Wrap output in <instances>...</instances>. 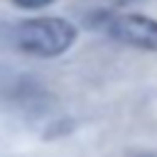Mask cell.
Returning <instances> with one entry per match:
<instances>
[{
  "instance_id": "6da1fadb",
  "label": "cell",
  "mask_w": 157,
  "mask_h": 157,
  "mask_svg": "<svg viewBox=\"0 0 157 157\" xmlns=\"http://www.w3.org/2000/svg\"><path fill=\"white\" fill-rule=\"evenodd\" d=\"M12 47L27 56L34 59H56L66 54L76 39H78V27L56 15H37L20 20L12 32H10Z\"/></svg>"
},
{
  "instance_id": "7a4b0ae2",
  "label": "cell",
  "mask_w": 157,
  "mask_h": 157,
  "mask_svg": "<svg viewBox=\"0 0 157 157\" xmlns=\"http://www.w3.org/2000/svg\"><path fill=\"white\" fill-rule=\"evenodd\" d=\"M101 27L105 34L125 47L157 54V20L142 12H110Z\"/></svg>"
},
{
  "instance_id": "3957f363",
  "label": "cell",
  "mask_w": 157,
  "mask_h": 157,
  "mask_svg": "<svg viewBox=\"0 0 157 157\" xmlns=\"http://www.w3.org/2000/svg\"><path fill=\"white\" fill-rule=\"evenodd\" d=\"M10 2L20 10H44V7L54 5L56 0H10Z\"/></svg>"
}]
</instances>
